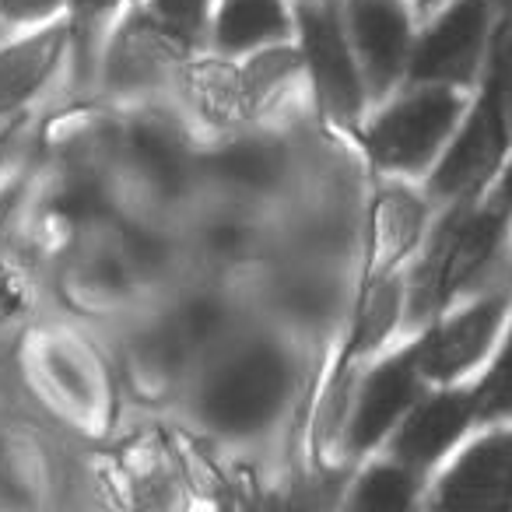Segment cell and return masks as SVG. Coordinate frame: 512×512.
Here are the masks:
<instances>
[{"label":"cell","instance_id":"obj_1","mask_svg":"<svg viewBox=\"0 0 512 512\" xmlns=\"http://www.w3.org/2000/svg\"><path fill=\"white\" fill-rule=\"evenodd\" d=\"M292 393V362L281 348L260 341L228 355L200 390V418L221 435L264 432Z\"/></svg>","mask_w":512,"mask_h":512},{"label":"cell","instance_id":"obj_2","mask_svg":"<svg viewBox=\"0 0 512 512\" xmlns=\"http://www.w3.org/2000/svg\"><path fill=\"white\" fill-rule=\"evenodd\" d=\"M460 116V99L446 88H428L397 102L376 120L369 151L386 169H421L439 151Z\"/></svg>","mask_w":512,"mask_h":512},{"label":"cell","instance_id":"obj_3","mask_svg":"<svg viewBox=\"0 0 512 512\" xmlns=\"http://www.w3.org/2000/svg\"><path fill=\"white\" fill-rule=\"evenodd\" d=\"M502 151H505V99H502L498 81L491 78L488 92L477 102L474 116L467 120L463 134L456 137L449 155L442 158L439 172H435V179H432V190L442 193V197L470 193L474 186H481L484 179L495 172Z\"/></svg>","mask_w":512,"mask_h":512},{"label":"cell","instance_id":"obj_4","mask_svg":"<svg viewBox=\"0 0 512 512\" xmlns=\"http://www.w3.org/2000/svg\"><path fill=\"white\" fill-rule=\"evenodd\" d=\"M299 22L309 71L316 78V92H320L323 106L337 120H355L362 109V78H358L341 22L330 8H302Z\"/></svg>","mask_w":512,"mask_h":512},{"label":"cell","instance_id":"obj_5","mask_svg":"<svg viewBox=\"0 0 512 512\" xmlns=\"http://www.w3.org/2000/svg\"><path fill=\"white\" fill-rule=\"evenodd\" d=\"M498 239H502V214H474V218L460 221L449 228V235L439 242V249L428 260L425 274H421L418 288V306L432 309L442 306L456 288H463L477 271L484 267L491 253H495Z\"/></svg>","mask_w":512,"mask_h":512},{"label":"cell","instance_id":"obj_6","mask_svg":"<svg viewBox=\"0 0 512 512\" xmlns=\"http://www.w3.org/2000/svg\"><path fill=\"white\" fill-rule=\"evenodd\" d=\"M446 509H505L512 505V432L470 446L439 484Z\"/></svg>","mask_w":512,"mask_h":512},{"label":"cell","instance_id":"obj_7","mask_svg":"<svg viewBox=\"0 0 512 512\" xmlns=\"http://www.w3.org/2000/svg\"><path fill=\"white\" fill-rule=\"evenodd\" d=\"M488 22L484 0H456L453 8L435 22L414 53V78L418 81H467L477 64Z\"/></svg>","mask_w":512,"mask_h":512},{"label":"cell","instance_id":"obj_8","mask_svg":"<svg viewBox=\"0 0 512 512\" xmlns=\"http://www.w3.org/2000/svg\"><path fill=\"white\" fill-rule=\"evenodd\" d=\"M418 376H421V344L411 351H400L397 358L383 362L369 376L358 400L355 421H351V446L369 449L400 421V414L418 397Z\"/></svg>","mask_w":512,"mask_h":512},{"label":"cell","instance_id":"obj_9","mask_svg":"<svg viewBox=\"0 0 512 512\" xmlns=\"http://www.w3.org/2000/svg\"><path fill=\"white\" fill-rule=\"evenodd\" d=\"M502 313H505V299L495 295V299L477 302L474 309L456 316L453 323L435 330L432 337H425L421 341V376L453 379L460 372H467L470 365L481 362L498 323H502Z\"/></svg>","mask_w":512,"mask_h":512},{"label":"cell","instance_id":"obj_10","mask_svg":"<svg viewBox=\"0 0 512 512\" xmlns=\"http://www.w3.org/2000/svg\"><path fill=\"white\" fill-rule=\"evenodd\" d=\"M351 32L372 88L386 92L407 60V15L397 0H355Z\"/></svg>","mask_w":512,"mask_h":512},{"label":"cell","instance_id":"obj_11","mask_svg":"<svg viewBox=\"0 0 512 512\" xmlns=\"http://www.w3.org/2000/svg\"><path fill=\"white\" fill-rule=\"evenodd\" d=\"M477 411L474 393H439L428 404L414 407L411 418L404 421L397 442V456L411 467H428L435 463L467 428L470 414Z\"/></svg>","mask_w":512,"mask_h":512},{"label":"cell","instance_id":"obj_12","mask_svg":"<svg viewBox=\"0 0 512 512\" xmlns=\"http://www.w3.org/2000/svg\"><path fill=\"white\" fill-rule=\"evenodd\" d=\"M60 46H64V29H46L32 36L29 43L0 50V109L18 106L43 85L46 74L57 64Z\"/></svg>","mask_w":512,"mask_h":512},{"label":"cell","instance_id":"obj_13","mask_svg":"<svg viewBox=\"0 0 512 512\" xmlns=\"http://www.w3.org/2000/svg\"><path fill=\"white\" fill-rule=\"evenodd\" d=\"M214 32H218V46L228 53L271 43V39L288 36L285 4L281 0H225Z\"/></svg>","mask_w":512,"mask_h":512},{"label":"cell","instance_id":"obj_14","mask_svg":"<svg viewBox=\"0 0 512 512\" xmlns=\"http://www.w3.org/2000/svg\"><path fill=\"white\" fill-rule=\"evenodd\" d=\"M214 172L228 183L242 186H267L274 183V176L281 172V158L271 144L264 141H242L225 148L214 158Z\"/></svg>","mask_w":512,"mask_h":512},{"label":"cell","instance_id":"obj_15","mask_svg":"<svg viewBox=\"0 0 512 512\" xmlns=\"http://www.w3.org/2000/svg\"><path fill=\"white\" fill-rule=\"evenodd\" d=\"M351 502L358 509H376V512H393V509H407L414 502V477L404 467H372L369 474L358 481L355 498Z\"/></svg>","mask_w":512,"mask_h":512},{"label":"cell","instance_id":"obj_16","mask_svg":"<svg viewBox=\"0 0 512 512\" xmlns=\"http://www.w3.org/2000/svg\"><path fill=\"white\" fill-rule=\"evenodd\" d=\"M134 158L158 183H179V176H183V151L155 123H144L134 130Z\"/></svg>","mask_w":512,"mask_h":512},{"label":"cell","instance_id":"obj_17","mask_svg":"<svg viewBox=\"0 0 512 512\" xmlns=\"http://www.w3.org/2000/svg\"><path fill=\"white\" fill-rule=\"evenodd\" d=\"M474 400H477V414H481V418H505V414H512V334H509V341H505L491 376L484 379L481 393H477Z\"/></svg>","mask_w":512,"mask_h":512},{"label":"cell","instance_id":"obj_18","mask_svg":"<svg viewBox=\"0 0 512 512\" xmlns=\"http://www.w3.org/2000/svg\"><path fill=\"white\" fill-rule=\"evenodd\" d=\"M151 11L169 32L183 39H193L204 29L207 18V0H151Z\"/></svg>","mask_w":512,"mask_h":512},{"label":"cell","instance_id":"obj_19","mask_svg":"<svg viewBox=\"0 0 512 512\" xmlns=\"http://www.w3.org/2000/svg\"><path fill=\"white\" fill-rule=\"evenodd\" d=\"M57 8L60 0H0V15L11 18V22H39Z\"/></svg>","mask_w":512,"mask_h":512},{"label":"cell","instance_id":"obj_20","mask_svg":"<svg viewBox=\"0 0 512 512\" xmlns=\"http://www.w3.org/2000/svg\"><path fill=\"white\" fill-rule=\"evenodd\" d=\"M495 81H498V88H502V99H505V106L512 109V36L505 39V43H502V50H498Z\"/></svg>","mask_w":512,"mask_h":512},{"label":"cell","instance_id":"obj_21","mask_svg":"<svg viewBox=\"0 0 512 512\" xmlns=\"http://www.w3.org/2000/svg\"><path fill=\"white\" fill-rule=\"evenodd\" d=\"M120 0H74V8H78V18L85 25H92V22H99V18H106L109 11L116 8Z\"/></svg>","mask_w":512,"mask_h":512},{"label":"cell","instance_id":"obj_22","mask_svg":"<svg viewBox=\"0 0 512 512\" xmlns=\"http://www.w3.org/2000/svg\"><path fill=\"white\" fill-rule=\"evenodd\" d=\"M502 197H505V200H509V204H512V169L505 172V179H502Z\"/></svg>","mask_w":512,"mask_h":512},{"label":"cell","instance_id":"obj_23","mask_svg":"<svg viewBox=\"0 0 512 512\" xmlns=\"http://www.w3.org/2000/svg\"><path fill=\"white\" fill-rule=\"evenodd\" d=\"M421 8H432V4H439V0H418Z\"/></svg>","mask_w":512,"mask_h":512},{"label":"cell","instance_id":"obj_24","mask_svg":"<svg viewBox=\"0 0 512 512\" xmlns=\"http://www.w3.org/2000/svg\"><path fill=\"white\" fill-rule=\"evenodd\" d=\"M502 4H509V8H512V0H502Z\"/></svg>","mask_w":512,"mask_h":512}]
</instances>
